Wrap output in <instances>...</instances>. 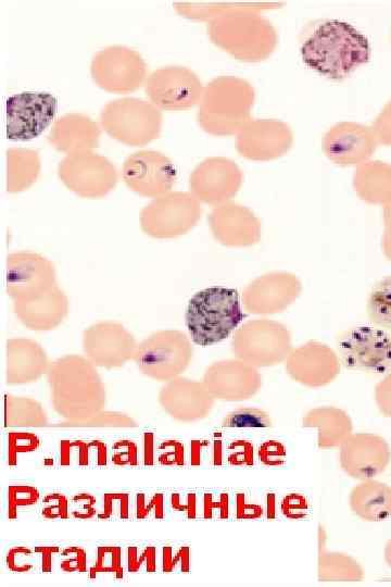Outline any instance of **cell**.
I'll return each instance as SVG.
<instances>
[{
  "instance_id": "6da1fadb",
  "label": "cell",
  "mask_w": 391,
  "mask_h": 587,
  "mask_svg": "<svg viewBox=\"0 0 391 587\" xmlns=\"http://www.w3.org/2000/svg\"><path fill=\"white\" fill-rule=\"evenodd\" d=\"M55 412L66 420L90 416L103 409L105 386L87 358L66 354L50 363L47 372Z\"/></svg>"
},
{
  "instance_id": "7a4b0ae2",
  "label": "cell",
  "mask_w": 391,
  "mask_h": 587,
  "mask_svg": "<svg viewBox=\"0 0 391 587\" xmlns=\"http://www.w3.org/2000/svg\"><path fill=\"white\" fill-rule=\"evenodd\" d=\"M300 52L310 68L329 78L341 79L369 60L370 46L351 24L330 20L313 32Z\"/></svg>"
},
{
  "instance_id": "3957f363",
  "label": "cell",
  "mask_w": 391,
  "mask_h": 587,
  "mask_svg": "<svg viewBox=\"0 0 391 587\" xmlns=\"http://www.w3.org/2000/svg\"><path fill=\"white\" fill-rule=\"evenodd\" d=\"M243 317L237 290L213 286L189 299L185 324L191 341L207 347L226 339Z\"/></svg>"
},
{
  "instance_id": "277c9868",
  "label": "cell",
  "mask_w": 391,
  "mask_h": 587,
  "mask_svg": "<svg viewBox=\"0 0 391 587\" xmlns=\"http://www.w3.org/2000/svg\"><path fill=\"white\" fill-rule=\"evenodd\" d=\"M191 357L192 347L182 332L161 329L137 346L133 360L143 375L168 382L185 371Z\"/></svg>"
},
{
  "instance_id": "5b68a950",
  "label": "cell",
  "mask_w": 391,
  "mask_h": 587,
  "mask_svg": "<svg viewBox=\"0 0 391 587\" xmlns=\"http://www.w3.org/2000/svg\"><path fill=\"white\" fill-rule=\"evenodd\" d=\"M342 364L371 374L391 371V335L379 327L358 326L344 332L338 340Z\"/></svg>"
},
{
  "instance_id": "8992f818",
  "label": "cell",
  "mask_w": 391,
  "mask_h": 587,
  "mask_svg": "<svg viewBox=\"0 0 391 587\" xmlns=\"http://www.w3.org/2000/svg\"><path fill=\"white\" fill-rule=\"evenodd\" d=\"M56 99L45 91H23L7 99L5 135L14 141L38 137L52 122Z\"/></svg>"
},
{
  "instance_id": "52a82bcc",
  "label": "cell",
  "mask_w": 391,
  "mask_h": 587,
  "mask_svg": "<svg viewBox=\"0 0 391 587\" xmlns=\"http://www.w3.org/2000/svg\"><path fill=\"white\" fill-rule=\"evenodd\" d=\"M86 358L96 366L115 369L134 358L138 344L134 335L121 323L100 321L86 327L81 334Z\"/></svg>"
},
{
  "instance_id": "ba28073f",
  "label": "cell",
  "mask_w": 391,
  "mask_h": 587,
  "mask_svg": "<svg viewBox=\"0 0 391 587\" xmlns=\"http://www.w3.org/2000/svg\"><path fill=\"white\" fill-rule=\"evenodd\" d=\"M54 285L55 268L46 257L29 251L8 254L5 290L12 301L37 295Z\"/></svg>"
},
{
  "instance_id": "9c48e42d",
  "label": "cell",
  "mask_w": 391,
  "mask_h": 587,
  "mask_svg": "<svg viewBox=\"0 0 391 587\" xmlns=\"http://www.w3.org/2000/svg\"><path fill=\"white\" fill-rule=\"evenodd\" d=\"M197 218L195 204L185 193H164L151 201L140 215L143 232L155 238H171L186 232Z\"/></svg>"
},
{
  "instance_id": "30bf717a",
  "label": "cell",
  "mask_w": 391,
  "mask_h": 587,
  "mask_svg": "<svg viewBox=\"0 0 391 587\" xmlns=\"http://www.w3.org/2000/svg\"><path fill=\"white\" fill-rule=\"evenodd\" d=\"M15 317L28 329L51 330L58 327L68 312V299L64 291L54 285L37 295L13 300Z\"/></svg>"
},
{
  "instance_id": "8fae6325",
  "label": "cell",
  "mask_w": 391,
  "mask_h": 587,
  "mask_svg": "<svg viewBox=\"0 0 391 587\" xmlns=\"http://www.w3.org/2000/svg\"><path fill=\"white\" fill-rule=\"evenodd\" d=\"M5 380L8 385H22L36 382L47 374L50 363L43 348L29 338L7 340Z\"/></svg>"
},
{
  "instance_id": "7c38bea8",
  "label": "cell",
  "mask_w": 391,
  "mask_h": 587,
  "mask_svg": "<svg viewBox=\"0 0 391 587\" xmlns=\"http://www.w3.org/2000/svg\"><path fill=\"white\" fill-rule=\"evenodd\" d=\"M127 186L139 195L159 197L166 193L175 180V171L166 159L154 161L153 157L146 159L133 158L124 170Z\"/></svg>"
},
{
  "instance_id": "4fadbf2b",
  "label": "cell",
  "mask_w": 391,
  "mask_h": 587,
  "mask_svg": "<svg viewBox=\"0 0 391 587\" xmlns=\"http://www.w3.org/2000/svg\"><path fill=\"white\" fill-rule=\"evenodd\" d=\"M209 390L185 378L168 380L159 392V403L172 417L180 421L194 419L200 403L211 404Z\"/></svg>"
},
{
  "instance_id": "5bb4252c",
  "label": "cell",
  "mask_w": 391,
  "mask_h": 587,
  "mask_svg": "<svg viewBox=\"0 0 391 587\" xmlns=\"http://www.w3.org/2000/svg\"><path fill=\"white\" fill-rule=\"evenodd\" d=\"M47 425V413L38 401L8 394L4 396L5 427H42Z\"/></svg>"
},
{
  "instance_id": "9a60e30c",
  "label": "cell",
  "mask_w": 391,
  "mask_h": 587,
  "mask_svg": "<svg viewBox=\"0 0 391 587\" xmlns=\"http://www.w3.org/2000/svg\"><path fill=\"white\" fill-rule=\"evenodd\" d=\"M367 314L376 327L391 330V275L373 287L367 300Z\"/></svg>"
},
{
  "instance_id": "2e32d148",
  "label": "cell",
  "mask_w": 391,
  "mask_h": 587,
  "mask_svg": "<svg viewBox=\"0 0 391 587\" xmlns=\"http://www.w3.org/2000/svg\"><path fill=\"white\" fill-rule=\"evenodd\" d=\"M56 427H136V422L125 413L99 411L83 419L65 420L54 425Z\"/></svg>"
},
{
  "instance_id": "e0dca14e",
  "label": "cell",
  "mask_w": 391,
  "mask_h": 587,
  "mask_svg": "<svg viewBox=\"0 0 391 587\" xmlns=\"http://www.w3.org/2000/svg\"><path fill=\"white\" fill-rule=\"evenodd\" d=\"M272 425L269 414L256 408H238L222 421V426L228 428H267Z\"/></svg>"
},
{
  "instance_id": "ac0fdd59",
  "label": "cell",
  "mask_w": 391,
  "mask_h": 587,
  "mask_svg": "<svg viewBox=\"0 0 391 587\" xmlns=\"http://www.w3.org/2000/svg\"><path fill=\"white\" fill-rule=\"evenodd\" d=\"M98 574H112L115 578H123L122 549L118 546H100L97 549L94 564L89 570L90 578Z\"/></svg>"
},
{
  "instance_id": "d6986e66",
  "label": "cell",
  "mask_w": 391,
  "mask_h": 587,
  "mask_svg": "<svg viewBox=\"0 0 391 587\" xmlns=\"http://www.w3.org/2000/svg\"><path fill=\"white\" fill-rule=\"evenodd\" d=\"M40 499L39 490L29 485H11L8 487V519L15 520L18 511L24 508L33 507Z\"/></svg>"
},
{
  "instance_id": "ffe728a7",
  "label": "cell",
  "mask_w": 391,
  "mask_h": 587,
  "mask_svg": "<svg viewBox=\"0 0 391 587\" xmlns=\"http://www.w3.org/2000/svg\"><path fill=\"white\" fill-rule=\"evenodd\" d=\"M41 445L40 438L30 432H9L8 434V464H17V457L21 453L34 452Z\"/></svg>"
},
{
  "instance_id": "44dd1931",
  "label": "cell",
  "mask_w": 391,
  "mask_h": 587,
  "mask_svg": "<svg viewBox=\"0 0 391 587\" xmlns=\"http://www.w3.org/2000/svg\"><path fill=\"white\" fill-rule=\"evenodd\" d=\"M127 571L129 573H154L156 571V548L147 546L139 550L138 547L127 548Z\"/></svg>"
},
{
  "instance_id": "7402d4cb",
  "label": "cell",
  "mask_w": 391,
  "mask_h": 587,
  "mask_svg": "<svg viewBox=\"0 0 391 587\" xmlns=\"http://www.w3.org/2000/svg\"><path fill=\"white\" fill-rule=\"evenodd\" d=\"M59 462L63 466L67 465H89L88 442L85 440H67L60 442Z\"/></svg>"
},
{
  "instance_id": "603a6c76",
  "label": "cell",
  "mask_w": 391,
  "mask_h": 587,
  "mask_svg": "<svg viewBox=\"0 0 391 587\" xmlns=\"http://www.w3.org/2000/svg\"><path fill=\"white\" fill-rule=\"evenodd\" d=\"M136 517L143 519H163L164 513V495L162 492H154L148 495L146 492H138L136 495Z\"/></svg>"
},
{
  "instance_id": "cb8c5ba5",
  "label": "cell",
  "mask_w": 391,
  "mask_h": 587,
  "mask_svg": "<svg viewBox=\"0 0 391 587\" xmlns=\"http://www.w3.org/2000/svg\"><path fill=\"white\" fill-rule=\"evenodd\" d=\"M129 494L128 492H106L103 496V511L98 514L100 520L128 519L129 517Z\"/></svg>"
},
{
  "instance_id": "d4e9b609",
  "label": "cell",
  "mask_w": 391,
  "mask_h": 587,
  "mask_svg": "<svg viewBox=\"0 0 391 587\" xmlns=\"http://www.w3.org/2000/svg\"><path fill=\"white\" fill-rule=\"evenodd\" d=\"M35 550L25 546H15L5 554L7 567L15 573H26L34 569L36 562Z\"/></svg>"
},
{
  "instance_id": "484cf974",
  "label": "cell",
  "mask_w": 391,
  "mask_h": 587,
  "mask_svg": "<svg viewBox=\"0 0 391 587\" xmlns=\"http://www.w3.org/2000/svg\"><path fill=\"white\" fill-rule=\"evenodd\" d=\"M70 501L63 494H48L42 499L41 515L47 520L67 519Z\"/></svg>"
},
{
  "instance_id": "4316f807",
  "label": "cell",
  "mask_w": 391,
  "mask_h": 587,
  "mask_svg": "<svg viewBox=\"0 0 391 587\" xmlns=\"http://www.w3.org/2000/svg\"><path fill=\"white\" fill-rule=\"evenodd\" d=\"M182 573L189 571V548L181 547L175 552L171 546L162 548V572L172 573L176 570Z\"/></svg>"
},
{
  "instance_id": "83f0119b",
  "label": "cell",
  "mask_w": 391,
  "mask_h": 587,
  "mask_svg": "<svg viewBox=\"0 0 391 587\" xmlns=\"http://www.w3.org/2000/svg\"><path fill=\"white\" fill-rule=\"evenodd\" d=\"M111 461L114 465L126 466L138 464V446L130 439H118L112 446Z\"/></svg>"
},
{
  "instance_id": "f1b7e54d",
  "label": "cell",
  "mask_w": 391,
  "mask_h": 587,
  "mask_svg": "<svg viewBox=\"0 0 391 587\" xmlns=\"http://www.w3.org/2000/svg\"><path fill=\"white\" fill-rule=\"evenodd\" d=\"M60 569L66 573H85L87 571V553L84 548L70 546L63 549Z\"/></svg>"
},
{
  "instance_id": "f546056e",
  "label": "cell",
  "mask_w": 391,
  "mask_h": 587,
  "mask_svg": "<svg viewBox=\"0 0 391 587\" xmlns=\"http://www.w3.org/2000/svg\"><path fill=\"white\" fill-rule=\"evenodd\" d=\"M157 462L167 466L182 465L185 463L182 444L175 439L163 440L157 447Z\"/></svg>"
},
{
  "instance_id": "4dcf8cb0",
  "label": "cell",
  "mask_w": 391,
  "mask_h": 587,
  "mask_svg": "<svg viewBox=\"0 0 391 587\" xmlns=\"http://www.w3.org/2000/svg\"><path fill=\"white\" fill-rule=\"evenodd\" d=\"M97 499L89 492H79L72 497L70 503L71 515L78 520L92 519L96 513Z\"/></svg>"
},
{
  "instance_id": "1f68e13d",
  "label": "cell",
  "mask_w": 391,
  "mask_h": 587,
  "mask_svg": "<svg viewBox=\"0 0 391 587\" xmlns=\"http://www.w3.org/2000/svg\"><path fill=\"white\" fill-rule=\"evenodd\" d=\"M89 464L104 466L108 464V446L104 441L92 439L88 441Z\"/></svg>"
},
{
  "instance_id": "d6a6232c",
  "label": "cell",
  "mask_w": 391,
  "mask_h": 587,
  "mask_svg": "<svg viewBox=\"0 0 391 587\" xmlns=\"http://www.w3.org/2000/svg\"><path fill=\"white\" fill-rule=\"evenodd\" d=\"M230 454L228 461L231 464H245L249 460V445L244 441H236L229 446Z\"/></svg>"
},
{
  "instance_id": "836d02e7",
  "label": "cell",
  "mask_w": 391,
  "mask_h": 587,
  "mask_svg": "<svg viewBox=\"0 0 391 587\" xmlns=\"http://www.w3.org/2000/svg\"><path fill=\"white\" fill-rule=\"evenodd\" d=\"M171 505L176 511L187 512L189 517L194 516V495L188 494L186 501L182 500L180 494L175 492L171 495Z\"/></svg>"
},
{
  "instance_id": "e575fe53",
  "label": "cell",
  "mask_w": 391,
  "mask_h": 587,
  "mask_svg": "<svg viewBox=\"0 0 391 587\" xmlns=\"http://www.w3.org/2000/svg\"><path fill=\"white\" fill-rule=\"evenodd\" d=\"M40 557L41 571L50 573L52 571L53 554L60 551L58 546H37L34 549Z\"/></svg>"
},
{
  "instance_id": "d590c367",
  "label": "cell",
  "mask_w": 391,
  "mask_h": 587,
  "mask_svg": "<svg viewBox=\"0 0 391 587\" xmlns=\"http://www.w3.org/2000/svg\"><path fill=\"white\" fill-rule=\"evenodd\" d=\"M143 464H154V434L152 432L143 433Z\"/></svg>"
}]
</instances>
